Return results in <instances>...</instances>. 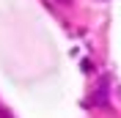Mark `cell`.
<instances>
[{
    "label": "cell",
    "instance_id": "obj_1",
    "mask_svg": "<svg viewBox=\"0 0 121 118\" xmlns=\"http://www.w3.org/2000/svg\"><path fill=\"white\" fill-rule=\"evenodd\" d=\"M60 3H69V0H60Z\"/></svg>",
    "mask_w": 121,
    "mask_h": 118
}]
</instances>
